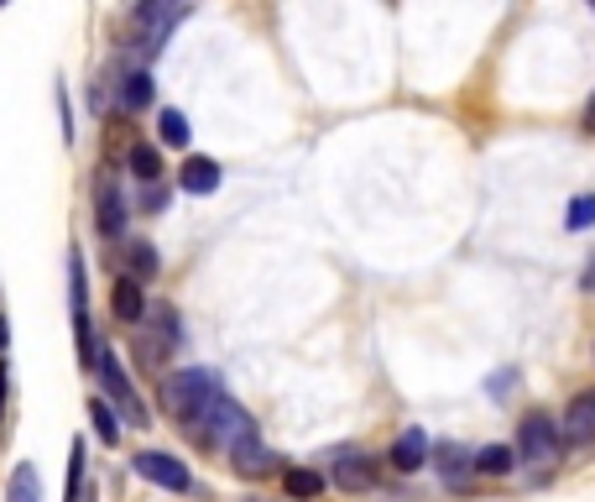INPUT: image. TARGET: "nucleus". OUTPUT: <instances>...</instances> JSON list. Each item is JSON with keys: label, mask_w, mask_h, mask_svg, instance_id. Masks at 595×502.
<instances>
[{"label": "nucleus", "mask_w": 595, "mask_h": 502, "mask_svg": "<svg viewBox=\"0 0 595 502\" xmlns=\"http://www.w3.org/2000/svg\"><path fill=\"white\" fill-rule=\"evenodd\" d=\"M188 17V0H141L137 6V42L141 52L152 58V52H162V42L172 37V27Z\"/></svg>", "instance_id": "nucleus-6"}, {"label": "nucleus", "mask_w": 595, "mask_h": 502, "mask_svg": "<svg viewBox=\"0 0 595 502\" xmlns=\"http://www.w3.org/2000/svg\"><path fill=\"white\" fill-rule=\"evenodd\" d=\"M178 189L194 194V199L215 194V189H220V163H215V157H188L184 174H178Z\"/></svg>", "instance_id": "nucleus-12"}, {"label": "nucleus", "mask_w": 595, "mask_h": 502, "mask_svg": "<svg viewBox=\"0 0 595 502\" xmlns=\"http://www.w3.org/2000/svg\"><path fill=\"white\" fill-rule=\"evenodd\" d=\"M230 466H236L240 476H267V471H272V455H267V445H261V440H246V445H236V451H230Z\"/></svg>", "instance_id": "nucleus-16"}, {"label": "nucleus", "mask_w": 595, "mask_h": 502, "mask_svg": "<svg viewBox=\"0 0 595 502\" xmlns=\"http://www.w3.org/2000/svg\"><path fill=\"white\" fill-rule=\"evenodd\" d=\"M220 398H225V382H220V372H209V366H184V372L162 377V409H168L172 424L184 434H194V440L205 434V424Z\"/></svg>", "instance_id": "nucleus-1"}, {"label": "nucleus", "mask_w": 595, "mask_h": 502, "mask_svg": "<svg viewBox=\"0 0 595 502\" xmlns=\"http://www.w3.org/2000/svg\"><path fill=\"white\" fill-rule=\"evenodd\" d=\"M335 486H340V492H371V486H376V466H371V455L345 451L340 461H335Z\"/></svg>", "instance_id": "nucleus-11"}, {"label": "nucleus", "mask_w": 595, "mask_h": 502, "mask_svg": "<svg viewBox=\"0 0 595 502\" xmlns=\"http://www.w3.org/2000/svg\"><path fill=\"white\" fill-rule=\"evenodd\" d=\"M591 6H595V0H591Z\"/></svg>", "instance_id": "nucleus-32"}, {"label": "nucleus", "mask_w": 595, "mask_h": 502, "mask_svg": "<svg viewBox=\"0 0 595 502\" xmlns=\"http://www.w3.org/2000/svg\"><path fill=\"white\" fill-rule=\"evenodd\" d=\"M120 277H131V283H152L157 277V246H147V242L126 246V257H120Z\"/></svg>", "instance_id": "nucleus-14"}, {"label": "nucleus", "mask_w": 595, "mask_h": 502, "mask_svg": "<svg viewBox=\"0 0 595 502\" xmlns=\"http://www.w3.org/2000/svg\"><path fill=\"white\" fill-rule=\"evenodd\" d=\"M0 434H6V424H0Z\"/></svg>", "instance_id": "nucleus-30"}, {"label": "nucleus", "mask_w": 595, "mask_h": 502, "mask_svg": "<svg viewBox=\"0 0 595 502\" xmlns=\"http://www.w3.org/2000/svg\"><path fill=\"white\" fill-rule=\"evenodd\" d=\"M141 105H152V73L131 69L120 79V110H141Z\"/></svg>", "instance_id": "nucleus-18"}, {"label": "nucleus", "mask_w": 595, "mask_h": 502, "mask_svg": "<svg viewBox=\"0 0 595 502\" xmlns=\"http://www.w3.org/2000/svg\"><path fill=\"white\" fill-rule=\"evenodd\" d=\"M0 6H6V0H0Z\"/></svg>", "instance_id": "nucleus-31"}, {"label": "nucleus", "mask_w": 595, "mask_h": 502, "mask_svg": "<svg viewBox=\"0 0 595 502\" xmlns=\"http://www.w3.org/2000/svg\"><path fill=\"white\" fill-rule=\"evenodd\" d=\"M89 424H95V434H100L105 445H116L120 440V414L105 398H89Z\"/></svg>", "instance_id": "nucleus-21"}, {"label": "nucleus", "mask_w": 595, "mask_h": 502, "mask_svg": "<svg viewBox=\"0 0 595 502\" xmlns=\"http://www.w3.org/2000/svg\"><path fill=\"white\" fill-rule=\"evenodd\" d=\"M6 341H11V325H6V314H0V356H6Z\"/></svg>", "instance_id": "nucleus-27"}, {"label": "nucleus", "mask_w": 595, "mask_h": 502, "mask_svg": "<svg viewBox=\"0 0 595 502\" xmlns=\"http://www.w3.org/2000/svg\"><path fill=\"white\" fill-rule=\"evenodd\" d=\"M559 440H569V445H591L595 440V387H585V393L569 398L564 424H559Z\"/></svg>", "instance_id": "nucleus-9"}, {"label": "nucleus", "mask_w": 595, "mask_h": 502, "mask_svg": "<svg viewBox=\"0 0 595 502\" xmlns=\"http://www.w3.org/2000/svg\"><path fill=\"white\" fill-rule=\"evenodd\" d=\"M6 502H42V482H37V466H32V461H21V466L11 471Z\"/></svg>", "instance_id": "nucleus-19"}, {"label": "nucleus", "mask_w": 595, "mask_h": 502, "mask_svg": "<svg viewBox=\"0 0 595 502\" xmlns=\"http://www.w3.org/2000/svg\"><path fill=\"white\" fill-rule=\"evenodd\" d=\"M131 174H137L141 184H157V178H162V157H157V147H147V141L131 147Z\"/></svg>", "instance_id": "nucleus-23"}, {"label": "nucleus", "mask_w": 595, "mask_h": 502, "mask_svg": "<svg viewBox=\"0 0 595 502\" xmlns=\"http://www.w3.org/2000/svg\"><path fill=\"white\" fill-rule=\"evenodd\" d=\"M439 471L449 486H465V471H470V451L465 445H455V440H444L439 445Z\"/></svg>", "instance_id": "nucleus-20"}, {"label": "nucleus", "mask_w": 595, "mask_h": 502, "mask_svg": "<svg viewBox=\"0 0 595 502\" xmlns=\"http://www.w3.org/2000/svg\"><path fill=\"white\" fill-rule=\"evenodd\" d=\"M585 131H595V95H591V105H585Z\"/></svg>", "instance_id": "nucleus-29"}, {"label": "nucleus", "mask_w": 595, "mask_h": 502, "mask_svg": "<svg viewBox=\"0 0 595 502\" xmlns=\"http://www.w3.org/2000/svg\"><path fill=\"white\" fill-rule=\"evenodd\" d=\"M110 309H116L120 325H137L141 314H147V294H141V283L116 277V288H110Z\"/></svg>", "instance_id": "nucleus-13"}, {"label": "nucleus", "mask_w": 595, "mask_h": 502, "mask_svg": "<svg viewBox=\"0 0 595 502\" xmlns=\"http://www.w3.org/2000/svg\"><path fill=\"white\" fill-rule=\"evenodd\" d=\"M512 445H480V451H470V471H480V476H507L512 471Z\"/></svg>", "instance_id": "nucleus-17"}, {"label": "nucleus", "mask_w": 595, "mask_h": 502, "mask_svg": "<svg viewBox=\"0 0 595 502\" xmlns=\"http://www.w3.org/2000/svg\"><path fill=\"white\" fill-rule=\"evenodd\" d=\"M579 288H585V294H595V262L585 267V277H579Z\"/></svg>", "instance_id": "nucleus-26"}, {"label": "nucleus", "mask_w": 595, "mask_h": 502, "mask_svg": "<svg viewBox=\"0 0 595 502\" xmlns=\"http://www.w3.org/2000/svg\"><path fill=\"white\" fill-rule=\"evenodd\" d=\"M282 492H288L292 502H314L324 492V476L314 466H288L282 471Z\"/></svg>", "instance_id": "nucleus-15"}, {"label": "nucleus", "mask_w": 595, "mask_h": 502, "mask_svg": "<svg viewBox=\"0 0 595 502\" xmlns=\"http://www.w3.org/2000/svg\"><path fill=\"white\" fill-rule=\"evenodd\" d=\"M424 461H428V434L418 424H408L391 440V466L403 471V476H413V471H424Z\"/></svg>", "instance_id": "nucleus-10"}, {"label": "nucleus", "mask_w": 595, "mask_h": 502, "mask_svg": "<svg viewBox=\"0 0 595 502\" xmlns=\"http://www.w3.org/2000/svg\"><path fill=\"white\" fill-rule=\"evenodd\" d=\"M569 230H585V226H595V194H579L575 205H569V220H564Z\"/></svg>", "instance_id": "nucleus-25"}, {"label": "nucleus", "mask_w": 595, "mask_h": 502, "mask_svg": "<svg viewBox=\"0 0 595 502\" xmlns=\"http://www.w3.org/2000/svg\"><path fill=\"white\" fill-rule=\"evenodd\" d=\"M6 377H11V372H6V362H0V414H6Z\"/></svg>", "instance_id": "nucleus-28"}, {"label": "nucleus", "mask_w": 595, "mask_h": 502, "mask_svg": "<svg viewBox=\"0 0 595 502\" xmlns=\"http://www.w3.org/2000/svg\"><path fill=\"white\" fill-rule=\"evenodd\" d=\"M512 455L527 461V466H554V461L564 455L559 424H554L548 414H527L523 424H517V445H512Z\"/></svg>", "instance_id": "nucleus-3"}, {"label": "nucleus", "mask_w": 595, "mask_h": 502, "mask_svg": "<svg viewBox=\"0 0 595 502\" xmlns=\"http://www.w3.org/2000/svg\"><path fill=\"white\" fill-rule=\"evenodd\" d=\"M95 226H100V236H110V242L126 230V194H120L110 168L95 178Z\"/></svg>", "instance_id": "nucleus-8"}, {"label": "nucleus", "mask_w": 595, "mask_h": 502, "mask_svg": "<svg viewBox=\"0 0 595 502\" xmlns=\"http://www.w3.org/2000/svg\"><path fill=\"white\" fill-rule=\"evenodd\" d=\"M188 131H194V126H188L184 110H162V116H157V137L168 141V147H188Z\"/></svg>", "instance_id": "nucleus-22"}, {"label": "nucleus", "mask_w": 595, "mask_h": 502, "mask_svg": "<svg viewBox=\"0 0 595 502\" xmlns=\"http://www.w3.org/2000/svg\"><path fill=\"white\" fill-rule=\"evenodd\" d=\"M205 445H215L220 455H230L236 445H246V440H256V419L240 409L230 393H225L220 403H215V414H209V424H205V434H199Z\"/></svg>", "instance_id": "nucleus-4"}, {"label": "nucleus", "mask_w": 595, "mask_h": 502, "mask_svg": "<svg viewBox=\"0 0 595 502\" xmlns=\"http://www.w3.org/2000/svg\"><path fill=\"white\" fill-rule=\"evenodd\" d=\"M131 466H137V476H147L152 486H168V492H188V486H194L188 466L168 451H137L131 455Z\"/></svg>", "instance_id": "nucleus-7"}, {"label": "nucleus", "mask_w": 595, "mask_h": 502, "mask_svg": "<svg viewBox=\"0 0 595 502\" xmlns=\"http://www.w3.org/2000/svg\"><path fill=\"white\" fill-rule=\"evenodd\" d=\"M79 486H85V440H73L69 451V492H63V502H79Z\"/></svg>", "instance_id": "nucleus-24"}, {"label": "nucleus", "mask_w": 595, "mask_h": 502, "mask_svg": "<svg viewBox=\"0 0 595 502\" xmlns=\"http://www.w3.org/2000/svg\"><path fill=\"white\" fill-rule=\"evenodd\" d=\"M95 372H100L105 393H110V409H116V414H126V424H152V419H147V403L137 398V387H131L126 366H120V356L110 346L95 356Z\"/></svg>", "instance_id": "nucleus-5"}, {"label": "nucleus", "mask_w": 595, "mask_h": 502, "mask_svg": "<svg viewBox=\"0 0 595 502\" xmlns=\"http://www.w3.org/2000/svg\"><path fill=\"white\" fill-rule=\"evenodd\" d=\"M141 325V341H137V351H141V362H168L172 351H178V341H184V319H178V309L172 304H152L147 298V314L137 319Z\"/></svg>", "instance_id": "nucleus-2"}]
</instances>
